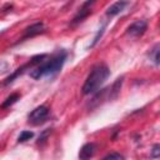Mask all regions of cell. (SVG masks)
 I'll return each instance as SVG.
<instances>
[{"mask_svg":"<svg viewBox=\"0 0 160 160\" xmlns=\"http://www.w3.org/2000/svg\"><path fill=\"white\" fill-rule=\"evenodd\" d=\"M130 4V0H118L116 2H114L112 5H110L106 10V16L109 18H112V16H116L118 14H120L121 11L125 10V8Z\"/></svg>","mask_w":160,"mask_h":160,"instance_id":"cell-8","label":"cell"},{"mask_svg":"<svg viewBox=\"0 0 160 160\" xmlns=\"http://www.w3.org/2000/svg\"><path fill=\"white\" fill-rule=\"evenodd\" d=\"M110 76V69L106 64L104 62H99L96 64L95 66H92L91 71L89 72L82 88H81V91L84 95H90V94H94L95 91H98L104 82L108 80V78Z\"/></svg>","mask_w":160,"mask_h":160,"instance_id":"cell-2","label":"cell"},{"mask_svg":"<svg viewBox=\"0 0 160 160\" xmlns=\"http://www.w3.org/2000/svg\"><path fill=\"white\" fill-rule=\"evenodd\" d=\"M95 2H96V0H85V1L81 4V6L79 8V10H78V12L75 14V16L72 18V20L70 21V25L75 26V25L80 24L84 19H86V18L91 14L92 6H94Z\"/></svg>","mask_w":160,"mask_h":160,"instance_id":"cell-5","label":"cell"},{"mask_svg":"<svg viewBox=\"0 0 160 160\" xmlns=\"http://www.w3.org/2000/svg\"><path fill=\"white\" fill-rule=\"evenodd\" d=\"M34 138V132L32 131H29V130H22L20 132V135L18 136V142H25L30 139Z\"/></svg>","mask_w":160,"mask_h":160,"instance_id":"cell-13","label":"cell"},{"mask_svg":"<svg viewBox=\"0 0 160 160\" xmlns=\"http://www.w3.org/2000/svg\"><path fill=\"white\" fill-rule=\"evenodd\" d=\"M6 9H12V5H11V4H6L5 6H2V8H1V11H2V12L9 11V10H6Z\"/></svg>","mask_w":160,"mask_h":160,"instance_id":"cell-17","label":"cell"},{"mask_svg":"<svg viewBox=\"0 0 160 160\" xmlns=\"http://www.w3.org/2000/svg\"><path fill=\"white\" fill-rule=\"evenodd\" d=\"M104 159H124V155L119 154V152H109L108 155L104 156Z\"/></svg>","mask_w":160,"mask_h":160,"instance_id":"cell-16","label":"cell"},{"mask_svg":"<svg viewBox=\"0 0 160 160\" xmlns=\"http://www.w3.org/2000/svg\"><path fill=\"white\" fill-rule=\"evenodd\" d=\"M20 99V94L19 92H12V94H10V96H8L5 100H4V102L0 105V109H9L10 106H12L15 102H18V100Z\"/></svg>","mask_w":160,"mask_h":160,"instance_id":"cell-10","label":"cell"},{"mask_svg":"<svg viewBox=\"0 0 160 160\" xmlns=\"http://www.w3.org/2000/svg\"><path fill=\"white\" fill-rule=\"evenodd\" d=\"M51 132H52V129H51V128H50V129H45V130H42V131L40 132V135H39V138H38L36 144L40 145V146H42V145L46 142V140L49 139V136H50Z\"/></svg>","mask_w":160,"mask_h":160,"instance_id":"cell-12","label":"cell"},{"mask_svg":"<svg viewBox=\"0 0 160 160\" xmlns=\"http://www.w3.org/2000/svg\"><path fill=\"white\" fill-rule=\"evenodd\" d=\"M96 152V144L94 142H86L81 146L79 151V158L80 159H90L95 155Z\"/></svg>","mask_w":160,"mask_h":160,"instance_id":"cell-9","label":"cell"},{"mask_svg":"<svg viewBox=\"0 0 160 160\" xmlns=\"http://www.w3.org/2000/svg\"><path fill=\"white\" fill-rule=\"evenodd\" d=\"M159 49H160V45L159 44H155L154 45V48L150 50V52H149V58H150V60L156 65V66H159V64H160V59H159Z\"/></svg>","mask_w":160,"mask_h":160,"instance_id":"cell-11","label":"cell"},{"mask_svg":"<svg viewBox=\"0 0 160 160\" xmlns=\"http://www.w3.org/2000/svg\"><path fill=\"white\" fill-rule=\"evenodd\" d=\"M148 30V20H136L132 24H130L126 29V34L131 38H139L145 34Z\"/></svg>","mask_w":160,"mask_h":160,"instance_id":"cell-7","label":"cell"},{"mask_svg":"<svg viewBox=\"0 0 160 160\" xmlns=\"http://www.w3.org/2000/svg\"><path fill=\"white\" fill-rule=\"evenodd\" d=\"M68 58V52L65 50H59L54 55L50 56L49 60L40 62L36 68H34L30 71V76L35 80H39L44 76H54L59 74L65 64V60Z\"/></svg>","mask_w":160,"mask_h":160,"instance_id":"cell-1","label":"cell"},{"mask_svg":"<svg viewBox=\"0 0 160 160\" xmlns=\"http://www.w3.org/2000/svg\"><path fill=\"white\" fill-rule=\"evenodd\" d=\"M42 32H45V25H44V22H42V21H36V22L29 25V26L24 30L22 36L19 39V41H18L16 44L22 42V41H25L26 39L34 38V36H36V35H39V34H42Z\"/></svg>","mask_w":160,"mask_h":160,"instance_id":"cell-6","label":"cell"},{"mask_svg":"<svg viewBox=\"0 0 160 160\" xmlns=\"http://www.w3.org/2000/svg\"><path fill=\"white\" fill-rule=\"evenodd\" d=\"M49 114H50V109L46 105L36 106L28 115V122L29 124H32V125H40V124H42V122L46 121Z\"/></svg>","mask_w":160,"mask_h":160,"instance_id":"cell-4","label":"cell"},{"mask_svg":"<svg viewBox=\"0 0 160 160\" xmlns=\"http://www.w3.org/2000/svg\"><path fill=\"white\" fill-rule=\"evenodd\" d=\"M106 25H108V22H105V24H104V25H102V26L99 29V31L96 32V35H95V38H94V40H92V42H91V44H90V46H89L90 49H91V48H94V46H95V45L99 42V40L101 39V36H102V34H104V31H105Z\"/></svg>","mask_w":160,"mask_h":160,"instance_id":"cell-14","label":"cell"},{"mask_svg":"<svg viewBox=\"0 0 160 160\" xmlns=\"http://www.w3.org/2000/svg\"><path fill=\"white\" fill-rule=\"evenodd\" d=\"M151 158H159L160 156V145L159 144H155L151 149V154H150Z\"/></svg>","mask_w":160,"mask_h":160,"instance_id":"cell-15","label":"cell"},{"mask_svg":"<svg viewBox=\"0 0 160 160\" xmlns=\"http://www.w3.org/2000/svg\"><path fill=\"white\" fill-rule=\"evenodd\" d=\"M45 58H48V54H40V55H35V56H32L26 64H24L22 66H20V68H18L12 74H10L4 81H2V85L4 86H8V85H10L16 78H19L20 75H22L26 70H30V69H32L34 66H36V65H39L40 62H42L44 61V59Z\"/></svg>","mask_w":160,"mask_h":160,"instance_id":"cell-3","label":"cell"}]
</instances>
